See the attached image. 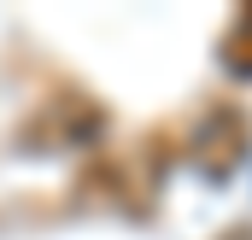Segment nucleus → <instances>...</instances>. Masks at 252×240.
I'll return each instance as SVG.
<instances>
[{
    "label": "nucleus",
    "mask_w": 252,
    "mask_h": 240,
    "mask_svg": "<svg viewBox=\"0 0 252 240\" xmlns=\"http://www.w3.org/2000/svg\"><path fill=\"white\" fill-rule=\"evenodd\" d=\"M223 53H229V64H235V70H252V6L235 18V30L223 35Z\"/></svg>",
    "instance_id": "1"
}]
</instances>
